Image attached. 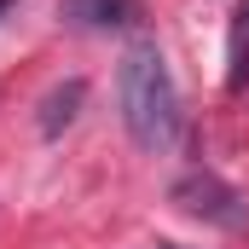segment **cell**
<instances>
[{
    "label": "cell",
    "instance_id": "obj_1",
    "mask_svg": "<svg viewBox=\"0 0 249 249\" xmlns=\"http://www.w3.org/2000/svg\"><path fill=\"white\" fill-rule=\"evenodd\" d=\"M116 105H122V127L145 157H162L180 145L186 133V110H180V87L174 70L162 58L157 41H133L116 64Z\"/></svg>",
    "mask_w": 249,
    "mask_h": 249
},
{
    "label": "cell",
    "instance_id": "obj_2",
    "mask_svg": "<svg viewBox=\"0 0 249 249\" xmlns=\"http://www.w3.org/2000/svg\"><path fill=\"white\" fill-rule=\"evenodd\" d=\"M168 197L186 209L191 220H209V226H220V232H249V203H244L232 186H226L220 174H209V168L180 174Z\"/></svg>",
    "mask_w": 249,
    "mask_h": 249
},
{
    "label": "cell",
    "instance_id": "obj_3",
    "mask_svg": "<svg viewBox=\"0 0 249 249\" xmlns=\"http://www.w3.org/2000/svg\"><path fill=\"white\" fill-rule=\"evenodd\" d=\"M58 18L70 29L110 35V29H139L145 6H139V0H58Z\"/></svg>",
    "mask_w": 249,
    "mask_h": 249
},
{
    "label": "cell",
    "instance_id": "obj_4",
    "mask_svg": "<svg viewBox=\"0 0 249 249\" xmlns=\"http://www.w3.org/2000/svg\"><path fill=\"white\" fill-rule=\"evenodd\" d=\"M81 99H87V81H64V87H53V93L41 99V116H35V122H41V133H47V139H58L64 127L75 122Z\"/></svg>",
    "mask_w": 249,
    "mask_h": 249
},
{
    "label": "cell",
    "instance_id": "obj_5",
    "mask_svg": "<svg viewBox=\"0 0 249 249\" xmlns=\"http://www.w3.org/2000/svg\"><path fill=\"white\" fill-rule=\"evenodd\" d=\"M249 81V0L238 6V18H232V70H226V87L238 93Z\"/></svg>",
    "mask_w": 249,
    "mask_h": 249
},
{
    "label": "cell",
    "instance_id": "obj_6",
    "mask_svg": "<svg viewBox=\"0 0 249 249\" xmlns=\"http://www.w3.org/2000/svg\"><path fill=\"white\" fill-rule=\"evenodd\" d=\"M6 6H18V0H0V18H6Z\"/></svg>",
    "mask_w": 249,
    "mask_h": 249
}]
</instances>
